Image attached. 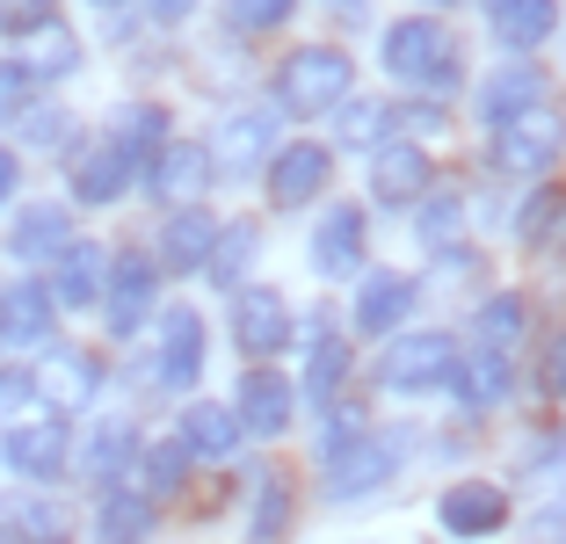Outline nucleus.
Segmentation results:
<instances>
[{
    "label": "nucleus",
    "mask_w": 566,
    "mask_h": 544,
    "mask_svg": "<svg viewBox=\"0 0 566 544\" xmlns=\"http://www.w3.org/2000/svg\"><path fill=\"white\" fill-rule=\"evenodd\" d=\"M8 189H15V153H0V203H8Z\"/></svg>",
    "instance_id": "49530a36"
},
{
    "label": "nucleus",
    "mask_w": 566,
    "mask_h": 544,
    "mask_svg": "<svg viewBox=\"0 0 566 544\" xmlns=\"http://www.w3.org/2000/svg\"><path fill=\"white\" fill-rule=\"evenodd\" d=\"M458 226H465L458 197H436V203H429V218H421V240H429V248H450V240H458Z\"/></svg>",
    "instance_id": "4c0bfd02"
},
{
    "label": "nucleus",
    "mask_w": 566,
    "mask_h": 544,
    "mask_svg": "<svg viewBox=\"0 0 566 544\" xmlns=\"http://www.w3.org/2000/svg\"><path fill=\"white\" fill-rule=\"evenodd\" d=\"M240 436H248V429H240L233 407H211V399H197V407L182 414V443L197 450V458H233Z\"/></svg>",
    "instance_id": "b1692460"
},
{
    "label": "nucleus",
    "mask_w": 566,
    "mask_h": 544,
    "mask_svg": "<svg viewBox=\"0 0 566 544\" xmlns=\"http://www.w3.org/2000/svg\"><path fill=\"white\" fill-rule=\"evenodd\" d=\"M313 269L319 276H356V269H364V211L334 203L327 226L313 232Z\"/></svg>",
    "instance_id": "f8f14e48"
},
{
    "label": "nucleus",
    "mask_w": 566,
    "mask_h": 544,
    "mask_svg": "<svg viewBox=\"0 0 566 544\" xmlns=\"http://www.w3.org/2000/svg\"><path fill=\"white\" fill-rule=\"evenodd\" d=\"M44 327H51L44 283H15V291L0 297V342H44Z\"/></svg>",
    "instance_id": "a878e982"
},
{
    "label": "nucleus",
    "mask_w": 566,
    "mask_h": 544,
    "mask_svg": "<svg viewBox=\"0 0 566 544\" xmlns=\"http://www.w3.org/2000/svg\"><path fill=\"white\" fill-rule=\"evenodd\" d=\"M407 305H415V276L378 269V276L364 283V297H356V327H364V334H392L407 320Z\"/></svg>",
    "instance_id": "aec40b11"
},
{
    "label": "nucleus",
    "mask_w": 566,
    "mask_h": 544,
    "mask_svg": "<svg viewBox=\"0 0 566 544\" xmlns=\"http://www.w3.org/2000/svg\"><path fill=\"white\" fill-rule=\"evenodd\" d=\"M385 73H392V81H450V73H458L450 30L429 22V15L392 22V30H385Z\"/></svg>",
    "instance_id": "7ed1b4c3"
},
{
    "label": "nucleus",
    "mask_w": 566,
    "mask_h": 544,
    "mask_svg": "<svg viewBox=\"0 0 566 544\" xmlns=\"http://www.w3.org/2000/svg\"><path fill=\"white\" fill-rule=\"evenodd\" d=\"M458 370V348L450 334H400V342L378 356V385L385 393H436Z\"/></svg>",
    "instance_id": "20e7f679"
},
{
    "label": "nucleus",
    "mask_w": 566,
    "mask_h": 544,
    "mask_svg": "<svg viewBox=\"0 0 566 544\" xmlns=\"http://www.w3.org/2000/svg\"><path fill=\"white\" fill-rule=\"evenodd\" d=\"M240 429L248 436H283L291 429V385L276 378V370H254V378H240Z\"/></svg>",
    "instance_id": "dca6fc26"
},
{
    "label": "nucleus",
    "mask_w": 566,
    "mask_h": 544,
    "mask_svg": "<svg viewBox=\"0 0 566 544\" xmlns=\"http://www.w3.org/2000/svg\"><path fill=\"white\" fill-rule=\"evenodd\" d=\"M392 472H400V436H349V443L327 450V487H334L342 501L378 494Z\"/></svg>",
    "instance_id": "39448f33"
},
{
    "label": "nucleus",
    "mask_w": 566,
    "mask_h": 544,
    "mask_svg": "<svg viewBox=\"0 0 566 544\" xmlns=\"http://www.w3.org/2000/svg\"><path fill=\"white\" fill-rule=\"evenodd\" d=\"M30 385H36V393H44L59 414H73V407H87V399H95V363H87L81 348H51V356L36 363Z\"/></svg>",
    "instance_id": "2eb2a0df"
},
{
    "label": "nucleus",
    "mask_w": 566,
    "mask_h": 544,
    "mask_svg": "<svg viewBox=\"0 0 566 544\" xmlns=\"http://www.w3.org/2000/svg\"><path fill=\"white\" fill-rule=\"evenodd\" d=\"M537 530H545V537H559V530H566V509H552V515H537Z\"/></svg>",
    "instance_id": "de8ad7c7"
},
{
    "label": "nucleus",
    "mask_w": 566,
    "mask_h": 544,
    "mask_svg": "<svg viewBox=\"0 0 566 544\" xmlns=\"http://www.w3.org/2000/svg\"><path fill=\"white\" fill-rule=\"evenodd\" d=\"M349 81L356 73H349V51L342 44H298L276 66V102L291 116H327L334 102L349 95Z\"/></svg>",
    "instance_id": "f257e3e1"
},
{
    "label": "nucleus",
    "mask_w": 566,
    "mask_h": 544,
    "mask_svg": "<svg viewBox=\"0 0 566 544\" xmlns=\"http://www.w3.org/2000/svg\"><path fill=\"white\" fill-rule=\"evenodd\" d=\"M486 15H494V36L516 51H537L552 30H559V0H486Z\"/></svg>",
    "instance_id": "a211bd4d"
},
{
    "label": "nucleus",
    "mask_w": 566,
    "mask_h": 544,
    "mask_svg": "<svg viewBox=\"0 0 566 544\" xmlns=\"http://www.w3.org/2000/svg\"><path fill=\"white\" fill-rule=\"evenodd\" d=\"M450 385H458L472 407H486V399L509 393V356H501V348H486L480 363H458V370H450Z\"/></svg>",
    "instance_id": "c85d7f7f"
},
{
    "label": "nucleus",
    "mask_w": 566,
    "mask_h": 544,
    "mask_svg": "<svg viewBox=\"0 0 566 544\" xmlns=\"http://www.w3.org/2000/svg\"><path fill=\"white\" fill-rule=\"evenodd\" d=\"M254 240H262L254 226H226L211 240V254H203V276H211V283H240V269L254 262Z\"/></svg>",
    "instance_id": "cd10ccee"
},
{
    "label": "nucleus",
    "mask_w": 566,
    "mask_h": 544,
    "mask_svg": "<svg viewBox=\"0 0 566 544\" xmlns=\"http://www.w3.org/2000/svg\"><path fill=\"white\" fill-rule=\"evenodd\" d=\"M189 8H197V0H153V22H182Z\"/></svg>",
    "instance_id": "a18cd8bd"
},
{
    "label": "nucleus",
    "mask_w": 566,
    "mask_h": 544,
    "mask_svg": "<svg viewBox=\"0 0 566 544\" xmlns=\"http://www.w3.org/2000/svg\"><path fill=\"white\" fill-rule=\"evenodd\" d=\"M559 146H566V116L545 109V102H523V109L501 116V146H494V160H501V167H516V175H545V167L559 160Z\"/></svg>",
    "instance_id": "f03ea898"
},
{
    "label": "nucleus",
    "mask_w": 566,
    "mask_h": 544,
    "mask_svg": "<svg viewBox=\"0 0 566 544\" xmlns=\"http://www.w3.org/2000/svg\"><path fill=\"white\" fill-rule=\"evenodd\" d=\"M73 66H81V44H73L51 15L22 30V73H36V81H66Z\"/></svg>",
    "instance_id": "4be33fe9"
},
{
    "label": "nucleus",
    "mask_w": 566,
    "mask_h": 544,
    "mask_svg": "<svg viewBox=\"0 0 566 544\" xmlns=\"http://www.w3.org/2000/svg\"><path fill=\"white\" fill-rule=\"evenodd\" d=\"M545 95V81H537V66H501L494 81H486V116H509V109H523V102H537Z\"/></svg>",
    "instance_id": "7c9ffc66"
},
{
    "label": "nucleus",
    "mask_w": 566,
    "mask_h": 544,
    "mask_svg": "<svg viewBox=\"0 0 566 544\" xmlns=\"http://www.w3.org/2000/svg\"><path fill=\"white\" fill-rule=\"evenodd\" d=\"M480 334H486V348H516V334H523V297H486V305H480Z\"/></svg>",
    "instance_id": "72a5a7b5"
},
{
    "label": "nucleus",
    "mask_w": 566,
    "mask_h": 544,
    "mask_svg": "<svg viewBox=\"0 0 566 544\" xmlns=\"http://www.w3.org/2000/svg\"><path fill=\"white\" fill-rule=\"evenodd\" d=\"M66 421H22L15 436H8V464H15L22 479H59L66 472Z\"/></svg>",
    "instance_id": "ddd939ff"
},
{
    "label": "nucleus",
    "mask_w": 566,
    "mask_h": 544,
    "mask_svg": "<svg viewBox=\"0 0 566 544\" xmlns=\"http://www.w3.org/2000/svg\"><path fill=\"white\" fill-rule=\"evenodd\" d=\"M51 15V0H0V22L8 30H30V22H44Z\"/></svg>",
    "instance_id": "37998d69"
},
{
    "label": "nucleus",
    "mask_w": 566,
    "mask_h": 544,
    "mask_svg": "<svg viewBox=\"0 0 566 544\" xmlns=\"http://www.w3.org/2000/svg\"><path fill=\"white\" fill-rule=\"evenodd\" d=\"M211 189V153L203 146H153V197L160 203H203Z\"/></svg>",
    "instance_id": "9d476101"
},
{
    "label": "nucleus",
    "mask_w": 566,
    "mask_h": 544,
    "mask_svg": "<svg viewBox=\"0 0 566 544\" xmlns=\"http://www.w3.org/2000/svg\"><path fill=\"white\" fill-rule=\"evenodd\" d=\"M262 501H269V509L254 515V530H262V537H269V530H283V515H291V509H283V501H291V494H283V487H269Z\"/></svg>",
    "instance_id": "c03bdc74"
},
{
    "label": "nucleus",
    "mask_w": 566,
    "mask_h": 544,
    "mask_svg": "<svg viewBox=\"0 0 566 544\" xmlns=\"http://www.w3.org/2000/svg\"><path fill=\"white\" fill-rule=\"evenodd\" d=\"M66 240H73V232H66V211H51V203H30V211L15 218V240H8V248H15L22 262L36 269V262H51V254L66 248Z\"/></svg>",
    "instance_id": "393cba45"
},
{
    "label": "nucleus",
    "mask_w": 566,
    "mask_h": 544,
    "mask_svg": "<svg viewBox=\"0 0 566 544\" xmlns=\"http://www.w3.org/2000/svg\"><path fill=\"white\" fill-rule=\"evenodd\" d=\"M327 175H334V153L327 146H276L269 197H276V211H298V203H313L319 189H327Z\"/></svg>",
    "instance_id": "6e6552de"
},
{
    "label": "nucleus",
    "mask_w": 566,
    "mask_h": 544,
    "mask_svg": "<svg viewBox=\"0 0 566 544\" xmlns=\"http://www.w3.org/2000/svg\"><path fill=\"white\" fill-rule=\"evenodd\" d=\"M262 153H276V124H269V116H233V124L218 132V146H211V175L240 181V175L262 167Z\"/></svg>",
    "instance_id": "9b49d317"
},
{
    "label": "nucleus",
    "mask_w": 566,
    "mask_h": 544,
    "mask_svg": "<svg viewBox=\"0 0 566 544\" xmlns=\"http://www.w3.org/2000/svg\"><path fill=\"white\" fill-rule=\"evenodd\" d=\"M334 109H342V116H334V138H342V146H378L385 124H392V109H378V102H349V95H342Z\"/></svg>",
    "instance_id": "2f4dec72"
},
{
    "label": "nucleus",
    "mask_w": 566,
    "mask_h": 544,
    "mask_svg": "<svg viewBox=\"0 0 566 544\" xmlns=\"http://www.w3.org/2000/svg\"><path fill=\"white\" fill-rule=\"evenodd\" d=\"M501 523H509V494L486 487V479H465V487L443 494V530H458V537H486Z\"/></svg>",
    "instance_id": "4468645a"
},
{
    "label": "nucleus",
    "mask_w": 566,
    "mask_h": 544,
    "mask_svg": "<svg viewBox=\"0 0 566 544\" xmlns=\"http://www.w3.org/2000/svg\"><path fill=\"white\" fill-rule=\"evenodd\" d=\"M132 160H138L132 146L102 138L95 153H81V160H73V197H81V203H117L124 189H132Z\"/></svg>",
    "instance_id": "1a4fd4ad"
},
{
    "label": "nucleus",
    "mask_w": 566,
    "mask_h": 544,
    "mask_svg": "<svg viewBox=\"0 0 566 544\" xmlns=\"http://www.w3.org/2000/svg\"><path fill=\"white\" fill-rule=\"evenodd\" d=\"M537 385H545L552 399H566V334H559V342L545 348V370H537Z\"/></svg>",
    "instance_id": "79ce46f5"
},
{
    "label": "nucleus",
    "mask_w": 566,
    "mask_h": 544,
    "mask_svg": "<svg viewBox=\"0 0 566 544\" xmlns=\"http://www.w3.org/2000/svg\"><path fill=\"white\" fill-rule=\"evenodd\" d=\"M342 378H349V348L334 342V334H319V342H313V363H305V385H313L319 399H334V393H342Z\"/></svg>",
    "instance_id": "473e14b6"
},
{
    "label": "nucleus",
    "mask_w": 566,
    "mask_h": 544,
    "mask_svg": "<svg viewBox=\"0 0 566 544\" xmlns=\"http://www.w3.org/2000/svg\"><path fill=\"white\" fill-rule=\"evenodd\" d=\"M160 378L167 385H197L203 378V327H197V313H167V327H160Z\"/></svg>",
    "instance_id": "6ab92c4d"
},
{
    "label": "nucleus",
    "mask_w": 566,
    "mask_h": 544,
    "mask_svg": "<svg viewBox=\"0 0 566 544\" xmlns=\"http://www.w3.org/2000/svg\"><path fill=\"white\" fill-rule=\"evenodd\" d=\"M370 189H378L385 203H415L421 189H429V153H415V146H378Z\"/></svg>",
    "instance_id": "5701e85b"
},
{
    "label": "nucleus",
    "mask_w": 566,
    "mask_h": 544,
    "mask_svg": "<svg viewBox=\"0 0 566 544\" xmlns=\"http://www.w3.org/2000/svg\"><path fill=\"white\" fill-rule=\"evenodd\" d=\"M153 291H160V269L138 262V254H124V262L102 276V297H95L102 313H109V334H138V327H146Z\"/></svg>",
    "instance_id": "423d86ee"
},
{
    "label": "nucleus",
    "mask_w": 566,
    "mask_h": 544,
    "mask_svg": "<svg viewBox=\"0 0 566 544\" xmlns=\"http://www.w3.org/2000/svg\"><path fill=\"white\" fill-rule=\"evenodd\" d=\"M59 262V283H51V305H95L102 297V276H109V262H102V248H59L51 254Z\"/></svg>",
    "instance_id": "412c9836"
},
{
    "label": "nucleus",
    "mask_w": 566,
    "mask_h": 544,
    "mask_svg": "<svg viewBox=\"0 0 566 544\" xmlns=\"http://www.w3.org/2000/svg\"><path fill=\"white\" fill-rule=\"evenodd\" d=\"M22 95H30V73H22V66H0V124L22 109Z\"/></svg>",
    "instance_id": "a19ab883"
},
{
    "label": "nucleus",
    "mask_w": 566,
    "mask_h": 544,
    "mask_svg": "<svg viewBox=\"0 0 566 544\" xmlns=\"http://www.w3.org/2000/svg\"><path fill=\"white\" fill-rule=\"evenodd\" d=\"M233 22L240 30H276V22H291V0H233Z\"/></svg>",
    "instance_id": "58836bf2"
},
{
    "label": "nucleus",
    "mask_w": 566,
    "mask_h": 544,
    "mask_svg": "<svg viewBox=\"0 0 566 544\" xmlns=\"http://www.w3.org/2000/svg\"><path fill=\"white\" fill-rule=\"evenodd\" d=\"M87 464H95L102 479H109V472H124V464H132V429H124V421H102V429H95V443H87Z\"/></svg>",
    "instance_id": "f704fd0d"
},
{
    "label": "nucleus",
    "mask_w": 566,
    "mask_h": 544,
    "mask_svg": "<svg viewBox=\"0 0 566 544\" xmlns=\"http://www.w3.org/2000/svg\"><path fill=\"white\" fill-rule=\"evenodd\" d=\"M189 472V443H153L146 450V479H153V494H175Z\"/></svg>",
    "instance_id": "c9c22d12"
},
{
    "label": "nucleus",
    "mask_w": 566,
    "mask_h": 544,
    "mask_svg": "<svg viewBox=\"0 0 566 544\" xmlns=\"http://www.w3.org/2000/svg\"><path fill=\"white\" fill-rule=\"evenodd\" d=\"M552 218H566V189H537L531 203H523V218H516V232L523 240H537V232L552 226Z\"/></svg>",
    "instance_id": "e433bc0d"
},
{
    "label": "nucleus",
    "mask_w": 566,
    "mask_h": 544,
    "mask_svg": "<svg viewBox=\"0 0 566 544\" xmlns=\"http://www.w3.org/2000/svg\"><path fill=\"white\" fill-rule=\"evenodd\" d=\"M233 342L248 356H269V348L291 342V305H283L269 283H240L233 291Z\"/></svg>",
    "instance_id": "0eeeda50"
},
{
    "label": "nucleus",
    "mask_w": 566,
    "mask_h": 544,
    "mask_svg": "<svg viewBox=\"0 0 566 544\" xmlns=\"http://www.w3.org/2000/svg\"><path fill=\"white\" fill-rule=\"evenodd\" d=\"M95 8H117V0H95Z\"/></svg>",
    "instance_id": "09e8293b"
},
{
    "label": "nucleus",
    "mask_w": 566,
    "mask_h": 544,
    "mask_svg": "<svg viewBox=\"0 0 566 544\" xmlns=\"http://www.w3.org/2000/svg\"><path fill=\"white\" fill-rule=\"evenodd\" d=\"M109 138H117V146H132V153H153L167 138L160 102H124V109H109Z\"/></svg>",
    "instance_id": "bb28decb"
},
{
    "label": "nucleus",
    "mask_w": 566,
    "mask_h": 544,
    "mask_svg": "<svg viewBox=\"0 0 566 544\" xmlns=\"http://www.w3.org/2000/svg\"><path fill=\"white\" fill-rule=\"evenodd\" d=\"M95 530H102V537H146V530H153V501H138V494H102L95 501Z\"/></svg>",
    "instance_id": "c756f323"
},
{
    "label": "nucleus",
    "mask_w": 566,
    "mask_h": 544,
    "mask_svg": "<svg viewBox=\"0 0 566 544\" xmlns=\"http://www.w3.org/2000/svg\"><path fill=\"white\" fill-rule=\"evenodd\" d=\"M211 240H218V218L197 211V203H175V218L160 226V262L167 269H203Z\"/></svg>",
    "instance_id": "f3484780"
},
{
    "label": "nucleus",
    "mask_w": 566,
    "mask_h": 544,
    "mask_svg": "<svg viewBox=\"0 0 566 544\" xmlns=\"http://www.w3.org/2000/svg\"><path fill=\"white\" fill-rule=\"evenodd\" d=\"M30 146H73V116L66 109H36L30 116Z\"/></svg>",
    "instance_id": "ea45409f"
}]
</instances>
